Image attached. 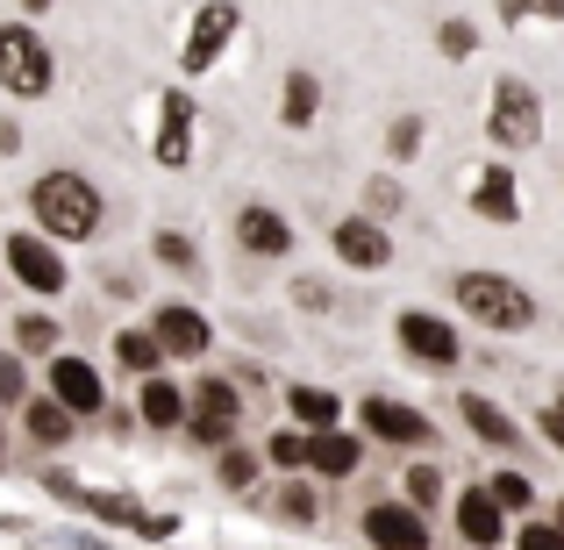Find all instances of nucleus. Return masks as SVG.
Returning <instances> with one entry per match:
<instances>
[{
	"instance_id": "1",
	"label": "nucleus",
	"mask_w": 564,
	"mask_h": 550,
	"mask_svg": "<svg viewBox=\"0 0 564 550\" xmlns=\"http://www.w3.org/2000/svg\"><path fill=\"white\" fill-rule=\"evenodd\" d=\"M100 193L86 172H43L36 186H29V215H36V229L51 236V244H86V236H100Z\"/></svg>"
},
{
	"instance_id": "2",
	"label": "nucleus",
	"mask_w": 564,
	"mask_h": 550,
	"mask_svg": "<svg viewBox=\"0 0 564 550\" xmlns=\"http://www.w3.org/2000/svg\"><path fill=\"white\" fill-rule=\"evenodd\" d=\"M451 293H457V308H465V322H486V330H500V336H522L529 322H536V293L500 279V272H457Z\"/></svg>"
},
{
	"instance_id": "3",
	"label": "nucleus",
	"mask_w": 564,
	"mask_h": 550,
	"mask_svg": "<svg viewBox=\"0 0 564 550\" xmlns=\"http://www.w3.org/2000/svg\"><path fill=\"white\" fill-rule=\"evenodd\" d=\"M57 79V57H51V36H36V22H0V94L14 100H43Z\"/></svg>"
},
{
	"instance_id": "4",
	"label": "nucleus",
	"mask_w": 564,
	"mask_h": 550,
	"mask_svg": "<svg viewBox=\"0 0 564 550\" xmlns=\"http://www.w3.org/2000/svg\"><path fill=\"white\" fill-rule=\"evenodd\" d=\"M486 143L508 151V158L543 143V100H536V86H529V79H500L494 86V100H486Z\"/></svg>"
},
{
	"instance_id": "5",
	"label": "nucleus",
	"mask_w": 564,
	"mask_h": 550,
	"mask_svg": "<svg viewBox=\"0 0 564 550\" xmlns=\"http://www.w3.org/2000/svg\"><path fill=\"white\" fill-rule=\"evenodd\" d=\"M236 422H243V393H236V379H193V400H186V436L200 443V451H221V443L236 436Z\"/></svg>"
},
{
	"instance_id": "6",
	"label": "nucleus",
	"mask_w": 564,
	"mask_h": 550,
	"mask_svg": "<svg viewBox=\"0 0 564 550\" xmlns=\"http://www.w3.org/2000/svg\"><path fill=\"white\" fill-rule=\"evenodd\" d=\"M236 29H243V8H236V0H200V8H193V29L180 43V72H186V79L215 72V57L236 43Z\"/></svg>"
},
{
	"instance_id": "7",
	"label": "nucleus",
	"mask_w": 564,
	"mask_h": 550,
	"mask_svg": "<svg viewBox=\"0 0 564 550\" xmlns=\"http://www.w3.org/2000/svg\"><path fill=\"white\" fill-rule=\"evenodd\" d=\"M393 336H400V351H408L414 365H429V371H451L457 358H465V344H457V322L429 315V308H408V315H393Z\"/></svg>"
},
{
	"instance_id": "8",
	"label": "nucleus",
	"mask_w": 564,
	"mask_h": 550,
	"mask_svg": "<svg viewBox=\"0 0 564 550\" xmlns=\"http://www.w3.org/2000/svg\"><path fill=\"white\" fill-rule=\"evenodd\" d=\"M358 422H365V436L393 443V451H429V443H436V422H429L422 408H408V400H393V393H372L358 408Z\"/></svg>"
},
{
	"instance_id": "9",
	"label": "nucleus",
	"mask_w": 564,
	"mask_h": 550,
	"mask_svg": "<svg viewBox=\"0 0 564 550\" xmlns=\"http://www.w3.org/2000/svg\"><path fill=\"white\" fill-rule=\"evenodd\" d=\"M8 265H14V279H22L29 293H51V301L65 293V279H72L65 258H57V244L43 229H14L8 236Z\"/></svg>"
},
{
	"instance_id": "10",
	"label": "nucleus",
	"mask_w": 564,
	"mask_h": 550,
	"mask_svg": "<svg viewBox=\"0 0 564 550\" xmlns=\"http://www.w3.org/2000/svg\"><path fill=\"white\" fill-rule=\"evenodd\" d=\"M151 158H158L165 172H186V165H193V94H186V86H165V100H158Z\"/></svg>"
},
{
	"instance_id": "11",
	"label": "nucleus",
	"mask_w": 564,
	"mask_h": 550,
	"mask_svg": "<svg viewBox=\"0 0 564 550\" xmlns=\"http://www.w3.org/2000/svg\"><path fill=\"white\" fill-rule=\"evenodd\" d=\"M358 529L372 550H429V515L408 508V500H372Z\"/></svg>"
},
{
	"instance_id": "12",
	"label": "nucleus",
	"mask_w": 564,
	"mask_h": 550,
	"mask_svg": "<svg viewBox=\"0 0 564 550\" xmlns=\"http://www.w3.org/2000/svg\"><path fill=\"white\" fill-rule=\"evenodd\" d=\"M151 336H158V351H165V358H207V344H215V330H207V315L193 301H165L151 315Z\"/></svg>"
},
{
	"instance_id": "13",
	"label": "nucleus",
	"mask_w": 564,
	"mask_h": 550,
	"mask_svg": "<svg viewBox=\"0 0 564 550\" xmlns=\"http://www.w3.org/2000/svg\"><path fill=\"white\" fill-rule=\"evenodd\" d=\"M451 522H457V537H465L471 550H500L508 543V508L494 500V486H465V494L451 500Z\"/></svg>"
},
{
	"instance_id": "14",
	"label": "nucleus",
	"mask_w": 564,
	"mask_h": 550,
	"mask_svg": "<svg viewBox=\"0 0 564 550\" xmlns=\"http://www.w3.org/2000/svg\"><path fill=\"white\" fill-rule=\"evenodd\" d=\"M51 400H65V408L86 422V414L108 408V379H100L86 358H72V351H51Z\"/></svg>"
},
{
	"instance_id": "15",
	"label": "nucleus",
	"mask_w": 564,
	"mask_h": 550,
	"mask_svg": "<svg viewBox=\"0 0 564 550\" xmlns=\"http://www.w3.org/2000/svg\"><path fill=\"white\" fill-rule=\"evenodd\" d=\"M236 244L250 258H293V222L279 215L272 201H243L236 207Z\"/></svg>"
},
{
	"instance_id": "16",
	"label": "nucleus",
	"mask_w": 564,
	"mask_h": 550,
	"mask_svg": "<svg viewBox=\"0 0 564 550\" xmlns=\"http://www.w3.org/2000/svg\"><path fill=\"white\" fill-rule=\"evenodd\" d=\"M329 250H336L344 265H358V272H379V265H393V236H386L372 215H344V222L329 229Z\"/></svg>"
},
{
	"instance_id": "17",
	"label": "nucleus",
	"mask_w": 564,
	"mask_h": 550,
	"mask_svg": "<svg viewBox=\"0 0 564 550\" xmlns=\"http://www.w3.org/2000/svg\"><path fill=\"white\" fill-rule=\"evenodd\" d=\"M471 215L479 222H522V186H514V172H508V158H494V165H479L471 172Z\"/></svg>"
},
{
	"instance_id": "18",
	"label": "nucleus",
	"mask_w": 564,
	"mask_h": 550,
	"mask_svg": "<svg viewBox=\"0 0 564 550\" xmlns=\"http://www.w3.org/2000/svg\"><path fill=\"white\" fill-rule=\"evenodd\" d=\"M358 465H365V436H344V422L307 429V472L315 479H350Z\"/></svg>"
},
{
	"instance_id": "19",
	"label": "nucleus",
	"mask_w": 564,
	"mask_h": 550,
	"mask_svg": "<svg viewBox=\"0 0 564 550\" xmlns=\"http://www.w3.org/2000/svg\"><path fill=\"white\" fill-rule=\"evenodd\" d=\"M22 429H29L36 451H65V443L79 436V414H72L65 400H51V393H29L22 400Z\"/></svg>"
},
{
	"instance_id": "20",
	"label": "nucleus",
	"mask_w": 564,
	"mask_h": 550,
	"mask_svg": "<svg viewBox=\"0 0 564 550\" xmlns=\"http://www.w3.org/2000/svg\"><path fill=\"white\" fill-rule=\"evenodd\" d=\"M457 422H465L471 436L486 443V451H514V443H522V429H514V414L500 408V400H486V393H457Z\"/></svg>"
},
{
	"instance_id": "21",
	"label": "nucleus",
	"mask_w": 564,
	"mask_h": 550,
	"mask_svg": "<svg viewBox=\"0 0 564 550\" xmlns=\"http://www.w3.org/2000/svg\"><path fill=\"white\" fill-rule=\"evenodd\" d=\"M137 422H151V429H180L186 422V393H180V379H165V371H143V400H137Z\"/></svg>"
},
{
	"instance_id": "22",
	"label": "nucleus",
	"mask_w": 564,
	"mask_h": 550,
	"mask_svg": "<svg viewBox=\"0 0 564 550\" xmlns=\"http://www.w3.org/2000/svg\"><path fill=\"white\" fill-rule=\"evenodd\" d=\"M315 115H322V79L307 65H293L286 86H279V122L286 129H315Z\"/></svg>"
},
{
	"instance_id": "23",
	"label": "nucleus",
	"mask_w": 564,
	"mask_h": 550,
	"mask_svg": "<svg viewBox=\"0 0 564 550\" xmlns=\"http://www.w3.org/2000/svg\"><path fill=\"white\" fill-rule=\"evenodd\" d=\"M286 414L301 429H329V422H344V400H336V386H286Z\"/></svg>"
},
{
	"instance_id": "24",
	"label": "nucleus",
	"mask_w": 564,
	"mask_h": 550,
	"mask_svg": "<svg viewBox=\"0 0 564 550\" xmlns=\"http://www.w3.org/2000/svg\"><path fill=\"white\" fill-rule=\"evenodd\" d=\"M279 522H293V529H315L322 522V500H315V486L301 479V472H279Z\"/></svg>"
},
{
	"instance_id": "25",
	"label": "nucleus",
	"mask_w": 564,
	"mask_h": 550,
	"mask_svg": "<svg viewBox=\"0 0 564 550\" xmlns=\"http://www.w3.org/2000/svg\"><path fill=\"white\" fill-rule=\"evenodd\" d=\"M72 508H86L100 529H137L143 500H137V494H86V486H79V500H72Z\"/></svg>"
},
{
	"instance_id": "26",
	"label": "nucleus",
	"mask_w": 564,
	"mask_h": 550,
	"mask_svg": "<svg viewBox=\"0 0 564 550\" xmlns=\"http://www.w3.org/2000/svg\"><path fill=\"white\" fill-rule=\"evenodd\" d=\"M115 365L137 371V379H143V371H165V351H158L151 322H143V330H122V336H115Z\"/></svg>"
},
{
	"instance_id": "27",
	"label": "nucleus",
	"mask_w": 564,
	"mask_h": 550,
	"mask_svg": "<svg viewBox=\"0 0 564 550\" xmlns=\"http://www.w3.org/2000/svg\"><path fill=\"white\" fill-rule=\"evenodd\" d=\"M151 258L165 265V272H180V279L200 272V250H193V236H186V229H158V236H151Z\"/></svg>"
},
{
	"instance_id": "28",
	"label": "nucleus",
	"mask_w": 564,
	"mask_h": 550,
	"mask_svg": "<svg viewBox=\"0 0 564 550\" xmlns=\"http://www.w3.org/2000/svg\"><path fill=\"white\" fill-rule=\"evenodd\" d=\"M215 479L229 486V494H250V486H258V457H250L243 443L229 436V443H221V451H215Z\"/></svg>"
},
{
	"instance_id": "29",
	"label": "nucleus",
	"mask_w": 564,
	"mask_h": 550,
	"mask_svg": "<svg viewBox=\"0 0 564 550\" xmlns=\"http://www.w3.org/2000/svg\"><path fill=\"white\" fill-rule=\"evenodd\" d=\"M57 336H65V330H57L43 308H36V315H14V351H22V358H51Z\"/></svg>"
},
{
	"instance_id": "30",
	"label": "nucleus",
	"mask_w": 564,
	"mask_h": 550,
	"mask_svg": "<svg viewBox=\"0 0 564 550\" xmlns=\"http://www.w3.org/2000/svg\"><path fill=\"white\" fill-rule=\"evenodd\" d=\"M443 494H451V479H443V472L436 465H414L408 472V479H400V500H408V508H443Z\"/></svg>"
},
{
	"instance_id": "31",
	"label": "nucleus",
	"mask_w": 564,
	"mask_h": 550,
	"mask_svg": "<svg viewBox=\"0 0 564 550\" xmlns=\"http://www.w3.org/2000/svg\"><path fill=\"white\" fill-rule=\"evenodd\" d=\"M264 465H272V472H307V429L301 422L279 429V436L264 443Z\"/></svg>"
},
{
	"instance_id": "32",
	"label": "nucleus",
	"mask_w": 564,
	"mask_h": 550,
	"mask_svg": "<svg viewBox=\"0 0 564 550\" xmlns=\"http://www.w3.org/2000/svg\"><path fill=\"white\" fill-rule=\"evenodd\" d=\"M422 137H429L422 115H393V129H386V151H393V165H414V158H422Z\"/></svg>"
},
{
	"instance_id": "33",
	"label": "nucleus",
	"mask_w": 564,
	"mask_h": 550,
	"mask_svg": "<svg viewBox=\"0 0 564 550\" xmlns=\"http://www.w3.org/2000/svg\"><path fill=\"white\" fill-rule=\"evenodd\" d=\"M486 486H494V500L508 515H529V508H536V479H529V472H494Z\"/></svg>"
},
{
	"instance_id": "34",
	"label": "nucleus",
	"mask_w": 564,
	"mask_h": 550,
	"mask_svg": "<svg viewBox=\"0 0 564 550\" xmlns=\"http://www.w3.org/2000/svg\"><path fill=\"white\" fill-rule=\"evenodd\" d=\"M494 14L508 29H522V22H564V0H494Z\"/></svg>"
},
{
	"instance_id": "35",
	"label": "nucleus",
	"mask_w": 564,
	"mask_h": 550,
	"mask_svg": "<svg viewBox=\"0 0 564 550\" xmlns=\"http://www.w3.org/2000/svg\"><path fill=\"white\" fill-rule=\"evenodd\" d=\"M436 51H443V57H451V65H465V57H471V51H479V29H471V22H465V14H451V22H443V29H436Z\"/></svg>"
},
{
	"instance_id": "36",
	"label": "nucleus",
	"mask_w": 564,
	"mask_h": 550,
	"mask_svg": "<svg viewBox=\"0 0 564 550\" xmlns=\"http://www.w3.org/2000/svg\"><path fill=\"white\" fill-rule=\"evenodd\" d=\"M29 400V371H22V351H0V408H22Z\"/></svg>"
},
{
	"instance_id": "37",
	"label": "nucleus",
	"mask_w": 564,
	"mask_h": 550,
	"mask_svg": "<svg viewBox=\"0 0 564 550\" xmlns=\"http://www.w3.org/2000/svg\"><path fill=\"white\" fill-rule=\"evenodd\" d=\"M400 207H408V193H400V180H386V172H379V180L365 186V215H372V222H386V215H400Z\"/></svg>"
},
{
	"instance_id": "38",
	"label": "nucleus",
	"mask_w": 564,
	"mask_h": 550,
	"mask_svg": "<svg viewBox=\"0 0 564 550\" xmlns=\"http://www.w3.org/2000/svg\"><path fill=\"white\" fill-rule=\"evenodd\" d=\"M137 537H143V543H172V537H180V515H172V508H165V515L143 508V515H137Z\"/></svg>"
},
{
	"instance_id": "39",
	"label": "nucleus",
	"mask_w": 564,
	"mask_h": 550,
	"mask_svg": "<svg viewBox=\"0 0 564 550\" xmlns=\"http://www.w3.org/2000/svg\"><path fill=\"white\" fill-rule=\"evenodd\" d=\"M293 308H307V315H329V308H336V293L322 287V279H293Z\"/></svg>"
},
{
	"instance_id": "40",
	"label": "nucleus",
	"mask_w": 564,
	"mask_h": 550,
	"mask_svg": "<svg viewBox=\"0 0 564 550\" xmlns=\"http://www.w3.org/2000/svg\"><path fill=\"white\" fill-rule=\"evenodd\" d=\"M514 550H564V537H557V522H522L514 529Z\"/></svg>"
},
{
	"instance_id": "41",
	"label": "nucleus",
	"mask_w": 564,
	"mask_h": 550,
	"mask_svg": "<svg viewBox=\"0 0 564 550\" xmlns=\"http://www.w3.org/2000/svg\"><path fill=\"white\" fill-rule=\"evenodd\" d=\"M543 436H551V443H557V451H564V393L551 400V408H543Z\"/></svg>"
},
{
	"instance_id": "42",
	"label": "nucleus",
	"mask_w": 564,
	"mask_h": 550,
	"mask_svg": "<svg viewBox=\"0 0 564 550\" xmlns=\"http://www.w3.org/2000/svg\"><path fill=\"white\" fill-rule=\"evenodd\" d=\"M14 143H22V129H14V122H0V158H14Z\"/></svg>"
},
{
	"instance_id": "43",
	"label": "nucleus",
	"mask_w": 564,
	"mask_h": 550,
	"mask_svg": "<svg viewBox=\"0 0 564 550\" xmlns=\"http://www.w3.org/2000/svg\"><path fill=\"white\" fill-rule=\"evenodd\" d=\"M43 8H51V0H22V14H43Z\"/></svg>"
},
{
	"instance_id": "44",
	"label": "nucleus",
	"mask_w": 564,
	"mask_h": 550,
	"mask_svg": "<svg viewBox=\"0 0 564 550\" xmlns=\"http://www.w3.org/2000/svg\"><path fill=\"white\" fill-rule=\"evenodd\" d=\"M551 522H557V537H564V500H557V515H551Z\"/></svg>"
},
{
	"instance_id": "45",
	"label": "nucleus",
	"mask_w": 564,
	"mask_h": 550,
	"mask_svg": "<svg viewBox=\"0 0 564 550\" xmlns=\"http://www.w3.org/2000/svg\"><path fill=\"white\" fill-rule=\"evenodd\" d=\"M0 465H8V436H0Z\"/></svg>"
}]
</instances>
